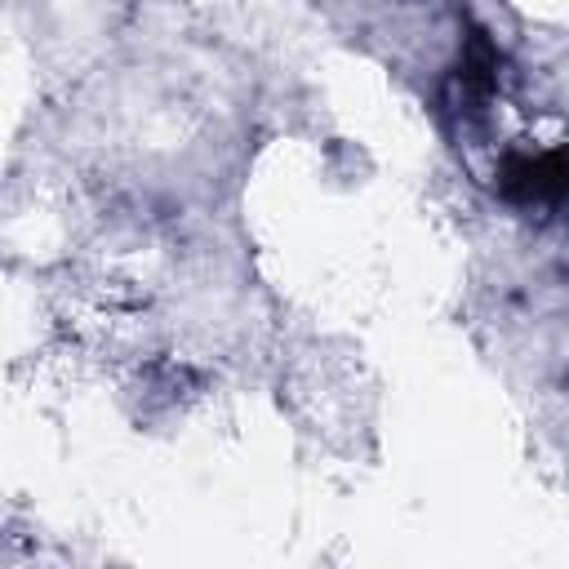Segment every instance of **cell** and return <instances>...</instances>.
<instances>
[{"mask_svg":"<svg viewBox=\"0 0 569 569\" xmlns=\"http://www.w3.org/2000/svg\"><path fill=\"white\" fill-rule=\"evenodd\" d=\"M498 191L525 209L565 204L569 200V147H551L538 156H525V151L507 156L498 169Z\"/></svg>","mask_w":569,"mask_h":569,"instance_id":"1","label":"cell"}]
</instances>
